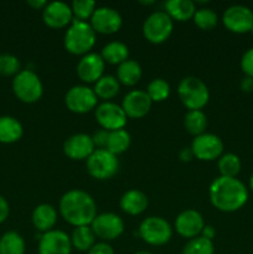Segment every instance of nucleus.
Segmentation results:
<instances>
[{
    "label": "nucleus",
    "instance_id": "f257e3e1",
    "mask_svg": "<svg viewBox=\"0 0 253 254\" xmlns=\"http://www.w3.org/2000/svg\"><path fill=\"white\" fill-rule=\"evenodd\" d=\"M208 196L213 207L221 212H236L248 201V190L237 178L218 176L210 185Z\"/></svg>",
    "mask_w": 253,
    "mask_h": 254
},
{
    "label": "nucleus",
    "instance_id": "f03ea898",
    "mask_svg": "<svg viewBox=\"0 0 253 254\" xmlns=\"http://www.w3.org/2000/svg\"><path fill=\"white\" fill-rule=\"evenodd\" d=\"M60 213L62 218L73 227L91 226L97 216V203L88 192L83 190H69L60 200Z\"/></svg>",
    "mask_w": 253,
    "mask_h": 254
},
{
    "label": "nucleus",
    "instance_id": "7ed1b4c3",
    "mask_svg": "<svg viewBox=\"0 0 253 254\" xmlns=\"http://www.w3.org/2000/svg\"><path fill=\"white\" fill-rule=\"evenodd\" d=\"M96 35L89 22L73 20L64 34V49L72 55L84 56L93 49L96 44Z\"/></svg>",
    "mask_w": 253,
    "mask_h": 254
},
{
    "label": "nucleus",
    "instance_id": "20e7f679",
    "mask_svg": "<svg viewBox=\"0 0 253 254\" xmlns=\"http://www.w3.org/2000/svg\"><path fill=\"white\" fill-rule=\"evenodd\" d=\"M178 94L181 103L189 111H201L210 99L207 86L200 78L193 76L181 79L178 87Z\"/></svg>",
    "mask_w": 253,
    "mask_h": 254
},
{
    "label": "nucleus",
    "instance_id": "39448f33",
    "mask_svg": "<svg viewBox=\"0 0 253 254\" xmlns=\"http://www.w3.org/2000/svg\"><path fill=\"white\" fill-rule=\"evenodd\" d=\"M12 92L17 99L27 104L39 101L44 93L40 77L32 69H21L12 79Z\"/></svg>",
    "mask_w": 253,
    "mask_h": 254
},
{
    "label": "nucleus",
    "instance_id": "423d86ee",
    "mask_svg": "<svg viewBox=\"0 0 253 254\" xmlns=\"http://www.w3.org/2000/svg\"><path fill=\"white\" fill-rule=\"evenodd\" d=\"M139 236L150 246H164L173 237V228L170 223L163 217L150 216L146 217L139 226Z\"/></svg>",
    "mask_w": 253,
    "mask_h": 254
},
{
    "label": "nucleus",
    "instance_id": "0eeeda50",
    "mask_svg": "<svg viewBox=\"0 0 253 254\" xmlns=\"http://www.w3.org/2000/svg\"><path fill=\"white\" fill-rule=\"evenodd\" d=\"M87 171L97 180H108L119 170V161L114 154L107 149H96L87 159Z\"/></svg>",
    "mask_w": 253,
    "mask_h": 254
},
{
    "label": "nucleus",
    "instance_id": "6e6552de",
    "mask_svg": "<svg viewBox=\"0 0 253 254\" xmlns=\"http://www.w3.org/2000/svg\"><path fill=\"white\" fill-rule=\"evenodd\" d=\"M174 21L165 11H155L149 15L143 24V35L149 42L160 45L170 37Z\"/></svg>",
    "mask_w": 253,
    "mask_h": 254
},
{
    "label": "nucleus",
    "instance_id": "1a4fd4ad",
    "mask_svg": "<svg viewBox=\"0 0 253 254\" xmlns=\"http://www.w3.org/2000/svg\"><path fill=\"white\" fill-rule=\"evenodd\" d=\"M66 107L76 114H84L98 106V98L92 88L87 86H73L64 96Z\"/></svg>",
    "mask_w": 253,
    "mask_h": 254
},
{
    "label": "nucleus",
    "instance_id": "9d476101",
    "mask_svg": "<svg viewBox=\"0 0 253 254\" xmlns=\"http://www.w3.org/2000/svg\"><path fill=\"white\" fill-rule=\"evenodd\" d=\"M91 228L102 242H109L121 237L124 232V222L116 213L104 212L96 216L91 223Z\"/></svg>",
    "mask_w": 253,
    "mask_h": 254
},
{
    "label": "nucleus",
    "instance_id": "9b49d317",
    "mask_svg": "<svg viewBox=\"0 0 253 254\" xmlns=\"http://www.w3.org/2000/svg\"><path fill=\"white\" fill-rule=\"evenodd\" d=\"M222 24L233 34H247L253 26V11L245 5H232L223 12Z\"/></svg>",
    "mask_w": 253,
    "mask_h": 254
},
{
    "label": "nucleus",
    "instance_id": "f8f14e48",
    "mask_svg": "<svg viewBox=\"0 0 253 254\" xmlns=\"http://www.w3.org/2000/svg\"><path fill=\"white\" fill-rule=\"evenodd\" d=\"M223 141L218 135L212 133H203L195 136L191 144L193 156L201 161H213L220 159L223 153Z\"/></svg>",
    "mask_w": 253,
    "mask_h": 254
},
{
    "label": "nucleus",
    "instance_id": "ddd939ff",
    "mask_svg": "<svg viewBox=\"0 0 253 254\" xmlns=\"http://www.w3.org/2000/svg\"><path fill=\"white\" fill-rule=\"evenodd\" d=\"M94 116H96L97 123L107 131L124 129L128 121L122 106H118L113 102H103L98 104Z\"/></svg>",
    "mask_w": 253,
    "mask_h": 254
},
{
    "label": "nucleus",
    "instance_id": "4468645a",
    "mask_svg": "<svg viewBox=\"0 0 253 254\" xmlns=\"http://www.w3.org/2000/svg\"><path fill=\"white\" fill-rule=\"evenodd\" d=\"M91 26L96 34L112 35L121 30L123 19L121 14L113 7L101 6L96 7L91 17Z\"/></svg>",
    "mask_w": 253,
    "mask_h": 254
},
{
    "label": "nucleus",
    "instance_id": "2eb2a0df",
    "mask_svg": "<svg viewBox=\"0 0 253 254\" xmlns=\"http://www.w3.org/2000/svg\"><path fill=\"white\" fill-rule=\"evenodd\" d=\"M39 254H71V237L63 231L52 230L39 238Z\"/></svg>",
    "mask_w": 253,
    "mask_h": 254
},
{
    "label": "nucleus",
    "instance_id": "dca6fc26",
    "mask_svg": "<svg viewBox=\"0 0 253 254\" xmlns=\"http://www.w3.org/2000/svg\"><path fill=\"white\" fill-rule=\"evenodd\" d=\"M42 20L45 25L51 29H63L73 21L71 5L63 1H52L46 5L42 11Z\"/></svg>",
    "mask_w": 253,
    "mask_h": 254
},
{
    "label": "nucleus",
    "instance_id": "f3484780",
    "mask_svg": "<svg viewBox=\"0 0 253 254\" xmlns=\"http://www.w3.org/2000/svg\"><path fill=\"white\" fill-rule=\"evenodd\" d=\"M205 227L202 215L196 210H185L178 215L175 220V230L181 237L192 238L198 237Z\"/></svg>",
    "mask_w": 253,
    "mask_h": 254
},
{
    "label": "nucleus",
    "instance_id": "a211bd4d",
    "mask_svg": "<svg viewBox=\"0 0 253 254\" xmlns=\"http://www.w3.org/2000/svg\"><path fill=\"white\" fill-rule=\"evenodd\" d=\"M96 150L92 136L88 134H73L63 143V153L71 160H87Z\"/></svg>",
    "mask_w": 253,
    "mask_h": 254
},
{
    "label": "nucleus",
    "instance_id": "6ab92c4d",
    "mask_svg": "<svg viewBox=\"0 0 253 254\" xmlns=\"http://www.w3.org/2000/svg\"><path fill=\"white\" fill-rule=\"evenodd\" d=\"M151 104L153 102L149 98L145 91L134 89L126 94V97L123 98V103H122V108H123L126 118L140 119L150 112Z\"/></svg>",
    "mask_w": 253,
    "mask_h": 254
},
{
    "label": "nucleus",
    "instance_id": "aec40b11",
    "mask_svg": "<svg viewBox=\"0 0 253 254\" xmlns=\"http://www.w3.org/2000/svg\"><path fill=\"white\" fill-rule=\"evenodd\" d=\"M106 62L103 61L101 55L89 54L82 56L77 64V76L84 83H96L103 76Z\"/></svg>",
    "mask_w": 253,
    "mask_h": 254
},
{
    "label": "nucleus",
    "instance_id": "412c9836",
    "mask_svg": "<svg viewBox=\"0 0 253 254\" xmlns=\"http://www.w3.org/2000/svg\"><path fill=\"white\" fill-rule=\"evenodd\" d=\"M31 220L34 227L40 232L46 233L49 231H52L57 222L56 208L49 203H41L34 208Z\"/></svg>",
    "mask_w": 253,
    "mask_h": 254
},
{
    "label": "nucleus",
    "instance_id": "4be33fe9",
    "mask_svg": "<svg viewBox=\"0 0 253 254\" xmlns=\"http://www.w3.org/2000/svg\"><path fill=\"white\" fill-rule=\"evenodd\" d=\"M119 205H121L122 211L126 212V215H140L146 210L149 205L148 196L143 191L131 189V190H128L122 196Z\"/></svg>",
    "mask_w": 253,
    "mask_h": 254
},
{
    "label": "nucleus",
    "instance_id": "5701e85b",
    "mask_svg": "<svg viewBox=\"0 0 253 254\" xmlns=\"http://www.w3.org/2000/svg\"><path fill=\"white\" fill-rule=\"evenodd\" d=\"M165 12L173 21H189L196 12L195 2L191 0H169L165 2Z\"/></svg>",
    "mask_w": 253,
    "mask_h": 254
},
{
    "label": "nucleus",
    "instance_id": "b1692460",
    "mask_svg": "<svg viewBox=\"0 0 253 254\" xmlns=\"http://www.w3.org/2000/svg\"><path fill=\"white\" fill-rule=\"evenodd\" d=\"M22 124L11 116H0V143L12 144L21 139Z\"/></svg>",
    "mask_w": 253,
    "mask_h": 254
},
{
    "label": "nucleus",
    "instance_id": "393cba45",
    "mask_svg": "<svg viewBox=\"0 0 253 254\" xmlns=\"http://www.w3.org/2000/svg\"><path fill=\"white\" fill-rule=\"evenodd\" d=\"M141 67L134 60H126L123 64H121L117 69V79L119 83L124 84L126 87H133L140 81L141 78Z\"/></svg>",
    "mask_w": 253,
    "mask_h": 254
},
{
    "label": "nucleus",
    "instance_id": "a878e982",
    "mask_svg": "<svg viewBox=\"0 0 253 254\" xmlns=\"http://www.w3.org/2000/svg\"><path fill=\"white\" fill-rule=\"evenodd\" d=\"M119 89H121V83L118 82L117 77L112 76V74H103L94 83L93 91L97 98L108 102L109 99H113L119 93Z\"/></svg>",
    "mask_w": 253,
    "mask_h": 254
},
{
    "label": "nucleus",
    "instance_id": "bb28decb",
    "mask_svg": "<svg viewBox=\"0 0 253 254\" xmlns=\"http://www.w3.org/2000/svg\"><path fill=\"white\" fill-rule=\"evenodd\" d=\"M101 56L106 64H121L129 57V49L121 41H112L102 49Z\"/></svg>",
    "mask_w": 253,
    "mask_h": 254
},
{
    "label": "nucleus",
    "instance_id": "cd10ccee",
    "mask_svg": "<svg viewBox=\"0 0 253 254\" xmlns=\"http://www.w3.org/2000/svg\"><path fill=\"white\" fill-rule=\"evenodd\" d=\"M71 243L72 248H76L79 252H88L96 245V235L91 226L74 227L71 236Z\"/></svg>",
    "mask_w": 253,
    "mask_h": 254
},
{
    "label": "nucleus",
    "instance_id": "c85d7f7f",
    "mask_svg": "<svg viewBox=\"0 0 253 254\" xmlns=\"http://www.w3.org/2000/svg\"><path fill=\"white\" fill-rule=\"evenodd\" d=\"M26 245L21 236L9 231L0 237V254H25Z\"/></svg>",
    "mask_w": 253,
    "mask_h": 254
},
{
    "label": "nucleus",
    "instance_id": "c756f323",
    "mask_svg": "<svg viewBox=\"0 0 253 254\" xmlns=\"http://www.w3.org/2000/svg\"><path fill=\"white\" fill-rule=\"evenodd\" d=\"M130 134L126 130V129H119V130L109 131L108 141H107L106 149L109 153L114 154V155H119V154L126 153L130 146Z\"/></svg>",
    "mask_w": 253,
    "mask_h": 254
},
{
    "label": "nucleus",
    "instance_id": "7c9ffc66",
    "mask_svg": "<svg viewBox=\"0 0 253 254\" xmlns=\"http://www.w3.org/2000/svg\"><path fill=\"white\" fill-rule=\"evenodd\" d=\"M184 126L186 131L193 136H198L206 133L207 117L202 111H189L184 118Z\"/></svg>",
    "mask_w": 253,
    "mask_h": 254
},
{
    "label": "nucleus",
    "instance_id": "2f4dec72",
    "mask_svg": "<svg viewBox=\"0 0 253 254\" xmlns=\"http://www.w3.org/2000/svg\"><path fill=\"white\" fill-rule=\"evenodd\" d=\"M218 171H220V176H225V178H237L238 174L241 173V159L238 158L236 154L227 153L222 154L218 159Z\"/></svg>",
    "mask_w": 253,
    "mask_h": 254
},
{
    "label": "nucleus",
    "instance_id": "473e14b6",
    "mask_svg": "<svg viewBox=\"0 0 253 254\" xmlns=\"http://www.w3.org/2000/svg\"><path fill=\"white\" fill-rule=\"evenodd\" d=\"M183 254H215V246L212 241L198 236L184 246Z\"/></svg>",
    "mask_w": 253,
    "mask_h": 254
},
{
    "label": "nucleus",
    "instance_id": "72a5a7b5",
    "mask_svg": "<svg viewBox=\"0 0 253 254\" xmlns=\"http://www.w3.org/2000/svg\"><path fill=\"white\" fill-rule=\"evenodd\" d=\"M192 19L196 26L201 30H205V31H210V30L215 29L218 24L217 14L212 9H208V7L196 10Z\"/></svg>",
    "mask_w": 253,
    "mask_h": 254
},
{
    "label": "nucleus",
    "instance_id": "f704fd0d",
    "mask_svg": "<svg viewBox=\"0 0 253 254\" xmlns=\"http://www.w3.org/2000/svg\"><path fill=\"white\" fill-rule=\"evenodd\" d=\"M146 94L151 102H164L170 96V84L163 78H154L146 88Z\"/></svg>",
    "mask_w": 253,
    "mask_h": 254
},
{
    "label": "nucleus",
    "instance_id": "c9c22d12",
    "mask_svg": "<svg viewBox=\"0 0 253 254\" xmlns=\"http://www.w3.org/2000/svg\"><path fill=\"white\" fill-rule=\"evenodd\" d=\"M73 19L78 21H86L91 19L96 10V2L92 0H74L71 4Z\"/></svg>",
    "mask_w": 253,
    "mask_h": 254
},
{
    "label": "nucleus",
    "instance_id": "e433bc0d",
    "mask_svg": "<svg viewBox=\"0 0 253 254\" xmlns=\"http://www.w3.org/2000/svg\"><path fill=\"white\" fill-rule=\"evenodd\" d=\"M20 71H21V64L16 56L10 54L0 55V74L1 76L15 77Z\"/></svg>",
    "mask_w": 253,
    "mask_h": 254
},
{
    "label": "nucleus",
    "instance_id": "4c0bfd02",
    "mask_svg": "<svg viewBox=\"0 0 253 254\" xmlns=\"http://www.w3.org/2000/svg\"><path fill=\"white\" fill-rule=\"evenodd\" d=\"M241 69L243 73L253 78V47L248 49L241 59Z\"/></svg>",
    "mask_w": 253,
    "mask_h": 254
},
{
    "label": "nucleus",
    "instance_id": "58836bf2",
    "mask_svg": "<svg viewBox=\"0 0 253 254\" xmlns=\"http://www.w3.org/2000/svg\"><path fill=\"white\" fill-rule=\"evenodd\" d=\"M109 131L104 130V129H99L96 133L92 135V140H93L94 146L98 149H106L107 141H108Z\"/></svg>",
    "mask_w": 253,
    "mask_h": 254
},
{
    "label": "nucleus",
    "instance_id": "ea45409f",
    "mask_svg": "<svg viewBox=\"0 0 253 254\" xmlns=\"http://www.w3.org/2000/svg\"><path fill=\"white\" fill-rule=\"evenodd\" d=\"M87 254H114V250L109 243L98 242L87 252Z\"/></svg>",
    "mask_w": 253,
    "mask_h": 254
},
{
    "label": "nucleus",
    "instance_id": "a19ab883",
    "mask_svg": "<svg viewBox=\"0 0 253 254\" xmlns=\"http://www.w3.org/2000/svg\"><path fill=\"white\" fill-rule=\"evenodd\" d=\"M9 213H10L9 203H7L6 198H5L4 196L0 195V223L6 221V218L9 217Z\"/></svg>",
    "mask_w": 253,
    "mask_h": 254
},
{
    "label": "nucleus",
    "instance_id": "79ce46f5",
    "mask_svg": "<svg viewBox=\"0 0 253 254\" xmlns=\"http://www.w3.org/2000/svg\"><path fill=\"white\" fill-rule=\"evenodd\" d=\"M241 91L245 92V93H252L253 92V78L252 77L245 76L241 81Z\"/></svg>",
    "mask_w": 253,
    "mask_h": 254
},
{
    "label": "nucleus",
    "instance_id": "37998d69",
    "mask_svg": "<svg viewBox=\"0 0 253 254\" xmlns=\"http://www.w3.org/2000/svg\"><path fill=\"white\" fill-rule=\"evenodd\" d=\"M179 158H180V160L184 161V163H189V161L192 160L195 156H193L191 148H183L181 149L180 154H179Z\"/></svg>",
    "mask_w": 253,
    "mask_h": 254
},
{
    "label": "nucleus",
    "instance_id": "c03bdc74",
    "mask_svg": "<svg viewBox=\"0 0 253 254\" xmlns=\"http://www.w3.org/2000/svg\"><path fill=\"white\" fill-rule=\"evenodd\" d=\"M201 236H202V237H205V238H207V240L212 241L213 238L216 237L215 227H213L212 225H205L202 232H201Z\"/></svg>",
    "mask_w": 253,
    "mask_h": 254
},
{
    "label": "nucleus",
    "instance_id": "a18cd8bd",
    "mask_svg": "<svg viewBox=\"0 0 253 254\" xmlns=\"http://www.w3.org/2000/svg\"><path fill=\"white\" fill-rule=\"evenodd\" d=\"M47 4H49V2L45 1V0H29V1H27V5L35 10H44Z\"/></svg>",
    "mask_w": 253,
    "mask_h": 254
},
{
    "label": "nucleus",
    "instance_id": "49530a36",
    "mask_svg": "<svg viewBox=\"0 0 253 254\" xmlns=\"http://www.w3.org/2000/svg\"><path fill=\"white\" fill-rule=\"evenodd\" d=\"M250 189H251V191L253 192V174L251 175V178H250Z\"/></svg>",
    "mask_w": 253,
    "mask_h": 254
},
{
    "label": "nucleus",
    "instance_id": "de8ad7c7",
    "mask_svg": "<svg viewBox=\"0 0 253 254\" xmlns=\"http://www.w3.org/2000/svg\"><path fill=\"white\" fill-rule=\"evenodd\" d=\"M134 254H153V253L148 252V251H139V252H136V253H134Z\"/></svg>",
    "mask_w": 253,
    "mask_h": 254
},
{
    "label": "nucleus",
    "instance_id": "09e8293b",
    "mask_svg": "<svg viewBox=\"0 0 253 254\" xmlns=\"http://www.w3.org/2000/svg\"><path fill=\"white\" fill-rule=\"evenodd\" d=\"M140 2L144 5H153L155 1H140Z\"/></svg>",
    "mask_w": 253,
    "mask_h": 254
},
{
    "label": "nucleus",
    "instance_id": "8fccbe9b",
    "mask_svg": "<svg viewBox=\"0 0 253 254\" xmlns=\"http://www.w3.org/2000/svg\"><path fill=\"white\" fill-rule=\"evenodd\" d=\"M251 32H252V35H253V26H252V29H251Z\"/></svg>",
    "mask_w": 253,
    "mask_h": 254
}]
</instances>
